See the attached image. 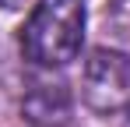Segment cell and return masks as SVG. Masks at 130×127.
I'll list each match as a JSON object with an SVG mask.
<instances>
[{"label": "cell", "instance_id": "3957f363", "mask_svg": "<svg viewBox=\"0 0 130 127\" xmlns=\"http://www.w3.org/2000/svg\"><path fill=\"white\" fill-rule=\"evenodd\" d=\"M74 113V95L60 78H39L25 88L21 120L32 127H67Z\"/></svg>", "mask_w": 130, "mask_h": 127}, {"label": "cell", "instance_id": "277c9868", "mask_svg": "<svg viewBox=\"0 0 130 127\" xmlns=\"http://www.w3.org/2000/svg\"><path fill=\"white\" fill-rule=\"evenodd\" d=\"M106 21L120 39L130 42V0H106Z\"/></svg>", "mask_w": 130, "mask_h": 127}, {"label": "cell", "instance_id": "6da1fadb", "mask_svg": "<svg viewBox=\"0 0 130 127\" xmlns=\"http://www.w3.org/2000/svg\"><path fill=\"white\" fill-rule=\"evenodd\" d=\"M85 42V0H39L21 25V57L35 67H63Z\"/></svg>", "mask_w": 130, "mask_h": 127}, {"label": "cell", "instance_id": "7a4b0ae2", "mask_svg": "<svg viewBox=\"0 0 130 127\" xmlns=\"http://www.w3.org/2000/svg\"><path fill=\"white\" fill-rule=\"evenodd\" d=\"M81 99L95 113H116L130 103V42L91 49L81 71Z\"/></svg>", "mask_w": 130, "mask_h": 127}, {"label": "cell", "instance_id": "5b68a950", "mask_svg": "<svg viewBox=\"0 0 130 127\" xmlns=\"http://www.w3.org/2000/svg\"><path fill=\"white\" fill-rule=\"evenodd\" d=\"M25 0H0V7H4V11H14V7H21Z\"/></svg>", "mask_w": 130, "mask_h": 127}]
</instances>
